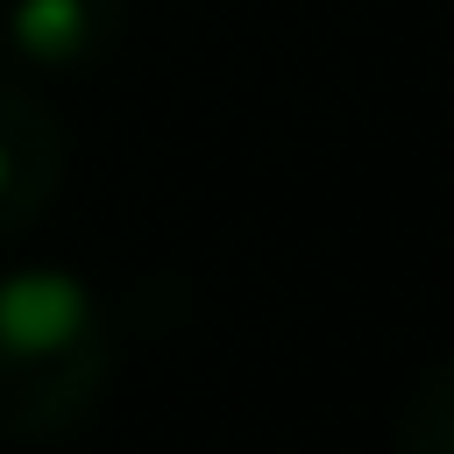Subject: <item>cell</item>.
<instances>
[{
  "label": "cell",
  "mask_w": 454,
  "mask_h": 454,
  "mask_svg": "<svg viewBox=\"0 0 454 454\" xmlns=\"http://www.w3.org/2000/svg\"><path fill=\"white\" fill-rule=\"evenodd\" d=\"M106 369H114V333L106 326H85L78 340L43 348V355H7L0 348V433L7 440H50V433L78 426L92 411Z\"/></svg>",
  "instance_id": "1"
},
{
  "label": "cell",
  "mask_w": 454,
  "mask_h": 454,
  "mask_svg": "<svg viewBox=\"0 0 454 454\" xmlns=\"http://www.w3.org/2000/svg\"><path fill=\"white\" fill-rule=\"evenodd\" d=\"M64 177V135L35 92L0 78V234H21Z\"/></svg>",
  "instance_id": "2"
},
{
  "label": "cell",
  "mask_w": 454,
  "mask_h": 454,
  "mask_svg": "<svg viewBox=\"0 0 454 454\" xmlns=\"http://www.w3.org/2000/svg\"><path fill=\"white\" fill-rule=\"evenodd\" d=\"M85 326H99V312H92V298H85L78 277H64V270H14L0 284V348L7 355L64 348Z\"/></svg>",
  "instance_id": "3"
},
{
  "label": "cell",
  "mask_w": 454,
  "mask_h": 454,
  "mask_svg": "<svg viewBox=\"0 0 454 454\" xmlns=\"http://www.w3.org/2000/svg\"><path fill=\"white\" fill-rule=\"evenodd\" d=\"M7 35L43 64H78L106 35V7L99 0H14Z\"/></svg>",
  "instance_id": "4"
},
{
  "label": "cell",
  "mask_w": 454,
  "mask_h": 454,
  "mask_svg": "<svg viewBox=\"0 0 454 454\" xmlns=\"http://www.w3.org/2000/svg\"><path fill=\"white\" fill-rule=\"evenodd\" d=\"M397 454H454V369L433 362L397 404Z\"/></svg>",
  "instance_id": "5"
}]
</instances>
